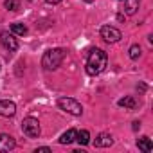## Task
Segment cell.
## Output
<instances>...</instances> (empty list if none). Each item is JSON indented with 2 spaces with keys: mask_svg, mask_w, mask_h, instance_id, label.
<instances>
[{
  "mask_svg": "<svg viewBox=\"0 0 153 153\" xmlns=\"http://www.w3.org/2000/svg\"><path fill=\"white\" fill-rule=\"evenodd\" d=\"M101 38L108 43H115L123 38V34H121L119 29H115L112 25H105V27H101Z\"/></svg>",
  "mask_w": 153,
  "mask_h": 153,
  "instance_id": "obj_5",
  "label": "cell"
},
{
  "mask_svg": "<svg viewBox=\"0 0 153 153\" xmlns=\"http://www.w3.org/2000/svg\"><path fill=\"white\" fill-rule=\"evenodd\" d=\"M15 114H16V105L13 101H7V99L0 101V115L2 117H13Z\"/></svg>",
  "mask_w": 153,
  "mask_h": 153,
  "instance_id": "obj_7",
  "label": "cell"
},
{
  "mask_svg": "<svg viewBox=\"0 0 153 153\" xmlns=\"http://www.w3.org/2000/svg\"><path fill=\"white\" fill-rule=\"evenodd\" d=\"M63 58H65V51L63 49H49L43 54V58H42V65L47 70H54V68H58L61 65Z\"/></svg>",
  "mask_w": 153,
  "mask_h": 153,
  "instance_id": "obj_2",
  "label": "cell"
},
{
  "mask_svg": "<svg viewBox=\"0 0 153 153\" xmlns=\"http://www.w3.org/2000/svg\"><path fill=\"white\" fill-rule=\"evenodd\" d=\"M47 2H49V4H59L61 0H47Z\"/></svg>",
  "mask_w": 153,
  "mask_h": 153,
  "instance_id": "obj_19",
  "label": "cell"
},
{
  "mask_svg": "<svg viewBox=\"0 0 153 153\" xmlns=\"http://www.w3.org/2000/svg\"><path fill=\"white\" fill-rule=\"evenodd\" d=\"M58 106L63 112L70 114V115H81L83 114V106L76 99H72V97H61V99H58Z\"/></svg>",
  "mask_w": 153,
  "mask_h": 153,
  "instance_id": "obj_3",
  "label": "cell"
},
{
  "mask_svg": "<svg viewBox=\"0 0 153 153\" xmlns=\"http://www.w3.org/2000/svg\"><path fill=\"white\" fill-rule=\"evenodd\" d=\"M135 105H137V103H135V99H133V97H130V96H128V97L119 99V106H124V108L133 110V108H135Z\"/></svg>",
  "mask_w": 153,
  "mask_h": 153,
  "instance_id": "obj_15",
  "label": "cell"
},
{
  "mask_svg": "<svg viewBox=\"0 0 153 153\" xmlns=\"http://www.w3.org/2000/svg\"><path fill=\"white\" fill-rule=\"evenodd\" d=\"M76 133H78L76 130H67V131L59 137V142H61V144H70V142H74V140H76Z\"/></svg>",
  "mask_w": 153,
  "mask_h": 153,
  "instance_id": "obj_11",
  "label": "cell"
},
{
  "mask_svg": "<svg viewBox=\"0 0 153 153\" xmlns=\"http://www.w3.org/2000/svg\"><path fill=\"white\" fill-rule=\"evenodd\" d=\"M139 4H140V0H124V11L128 15H133L139 9Z\"/></svg>",
  "mask_w": 153,
  "mask_h": 153,
  "instance_id": "obj_10",
  "label": "cell"
},
{
  "mask_svg": "<svg viewBox=\"0 0 153 153\" xmlns=\"http://www.w3.org/2000/svg\"><path fill=\"white\" fill-rule=\"evenodd\" d=\"M36 151H51V148H47V146H43V148H38Z\"/></svg>",
  "mask_w": 153,
  "mask_h": 153,
  "instance_id": "obj_18",
  "label": "cell"
},
{
  "mask_svg": "<svg viewBox=\"0 0 153 153\" xmlns=\"http://www.w3.org/2000/svg\"><path fill=\"white\" fill-rule=\"evenodd\" d=\"M76 140H78L81 146H87V144L90 142V133H88L87 130H81V131L76 133Z\"/></svg>",
  "mask_w": 153,
  "mask_h": 153,
  "instance_id": "obj_13",
  "label": "cell"
},
{
  "mask_svg": "<svg viewBox=\"0 0 153 153\" xmlns=\"http://www.w3.org/2000/svg\"><path fill=\"white\" fill-rule=\"evenodd\" d=\"M112 142H114V139L108 133H99L97 139H96V146L97 148H108V146H112Z\"/></svg>",
  "mask_w": 153,
  "mask_h": 153,
  "instance_id": "obj_9",
  "label": "cell"
},
{
  "mask_svg": "<svg viewBox=\"0 0 153 153\" xmlns=\"http://www.w3.org/2000/svg\"><path fill=\"white\" fill-rule=\"evenodd\" d=\"M85 2H88V4H90V2H94V0H85Z\"/></svg>",
  "mask_w": 153,
  "mask_h": 153,
  "instance_id": "obj_20",
  "label": "cell"
},
{
  "mask_svg": "<svg viewBox=\"0 0 153 153\" xmlns=\"http://www.w3.org/2000/svg\"><path fill=\"white\" fill-rule=\"evenodd\" d=\"M16 146L15 139L7 133H0V151H11Z\"/></svg>",
  "mask_w": 153,
  "mask_h": 153,
  "instance_id": "obj_8",
  "label": "cell"
},
{
  "mask_svg": "<svg viewBox=\"0 0 153 153\" xmlns=\"http://www.w3.org/2000/svg\"><path fill=\"white\" fill-rule=\"evenodd\" d=\"M140 54H142V51H140L139 45H131V47H130V58H131V59H139Z\"/></svg>",
  "mask_w": 153,
  "mask_h": 153,
  "instance_id": "obj_17",
  "label": "cell"
},
{
  "mask_svg": "<svg viewBox=\"0 0 153 153\" xmlns=\"http://www.w3.org/2000/svg\"><path fill=\"white\" fill-rule=\"evenodd\" d=\"M11 33L18 34V36H24V34H27V27L24 24H13L11 25Z\"/></svg>",
  "mask_w": 153,
  "mask_h": 153,
  "instance_id": "obj_14",
  "label": "cell"
},
{
  "mask_svg": "<svg viewBox=\"0 0 153 153\" xmlns=\"http://www.w3.org/2000/svg\"><path fill=\"white\" fill-rule=\"evenodd\" d=\"M4 6H6V9H9V11H18V9H20V2H18V0H6Z\"/></svg>",
  "mask_w": 153,
  "mask_h": 153,
  "instance_id": "obj_16",
  "label": "cell"
},
{
  "mask_svg": "<svg viewBox=\"0 0 153 153\" xmlns=\"http://www.w3.org/2000/svg\"><path fill=\"white\" fill-rule=\"evenodd\" d=\"M0 45H2L6 51H16L18 49V42L13 34L9 33H2L0 34Z\"/></svg>",
  "mask_w": 153,
  "mask_h": 153,
  "instance_id": "obj_6",
  "label": "cell"
},
{
  "mask_svg": "<svg viewBox=\"0 0 153 153\" xmlns=\"http://www.w3.org/2000/svg\"><path fill=\"white\" fill-rule=\"evenodd\" d=\"M108 63V58H106V52L101 51V49H94L90 51L88 58H87V74L90 76H97L105 70Z\"/></svg>",
  "mask_w": 153,
  "mask_h": 153,
  "instance_id": "obj_1",
  "label": "cell"
},
{
  "mask_svg": "<svg viewBox=\"0 0 153 153\" xmlns=\"http://www.w3.org/2000/svg\"><path fill=\"white\" fill-rule=\"evenodd\" d=\"M22 131H24L27 137H31V139L38 137V135H40V123H38V119H34V117L24 119V123H22Z\"/></svg>",
  "mask_w": 153,
  "mask_h": 153,
  "instance_id": "obj_4",
  "label": "cell"
},
{
  "mask_svg": "<svg viewBox=\"0 0 153 153\" xmlns=\"http://www.w3.org/2000/svg\"><path fill=\"white\" fill-rule=\"evenodd\" d=\"M137 146H139V149H142V151H146V153L153 149V144H151L149 137H140V139L137 140Z\"/></svg>",
  "mask_w": 153,
  "mask_h": 153,
  "instance_id": "obj_12",
  "label": "cell"
}]
</instances>
